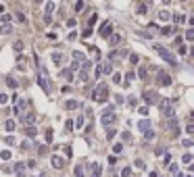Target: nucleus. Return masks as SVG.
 I'll return each instance as SVG.
<instances>
[{
  "mask_svg": "<svg viewBox=\"0 0 194 177\" xmlns=\"http://www.w3.org/2000/svg\"><path fill=\"white\" fill-rule=\"evenodd\" d=\"M8 21H11V15H8V13H2V23L6 25Z\"/></svg>",
  "mask_w": 194,
  "mask_h": 177,
  "instance_id": "37",
  "label": "nucleus"
},
{
  "mask_svg": "<svg viewBox=\"0 0 194 177\" xmlns=\"http://www.w3.org/2000/svg\"><path fill=\"white\" fill-rule=\"evenodd\" d=\"M186 177H192V175H186Z\"/></svg>",
  "mask_w": 194,
  "mask_h": 177,
  "instance_id": "59",
  "label": "nucleus"
},
{
  "mask_svg": "<svg viewBox=\"0 0 194 177\" xmlns=\"http://www.w3.org/2000/svg\"><path fill=\"white\" fill-rule=\"evenodd\" d=\"M92 35V27H88V29H84V38H90Z\"/></svg>",
  "mask_w": 194,
  "mask_h": 177,
  "instance_id": "44",
  "label": "nucleus"
},
{
  "mask_svg": "<svg viewBox=\"0 0 194 177\" xmlns=\"http://www.w3.org/2000/svg\"><path fill=\"white\" fill-rule=\"evenodd\" d=\"M173 21H175V23L180 25V23H184V21H186V17H184V15H178V13H175V15H173Z\"/></svg>",
  "mask_w": 194,
  "mask_h": 177,
  "instance_id": "23",
  "label": "nucleus"
},
{
  "mask_svg": "<svg viewBox=\"0 0 194 177\" xmlns=\"http://www.w3.org/2000/svg\"><path fill=\"white\" fill-rule=\"evenodd\" d=\"M44 8H46V17H50L52 11H54V2H46V6H44Z\"/></svg>",
  "mask_w": 194,
  "mask_h": 177,
  "instance_id": "18",
  "label": "nucleus"
},
{
  "mask_svg": "<svg viewBox=\"0 0 194 177\" xmlns=\"http://www.w3.org/2000/svg\"><path fill=\"white\" fill-rule=\"evenodd\" d=\"M75 177H84V165H77L75 167Z\"/></svg>",
  "mask_w": 194,
  "mask_h": 177,
  "instance_id": "26",
  "label": "nucleus"
},
{
  "mask_svg": "<svg viewBox=\"0 0 194 177\" xmlns=\"http://www.w3.org/2000/svg\"><path fill=\"white\" fill-rule=\"evenodd\" d=\"M178 31V27H163L161 29V35H171V33H175Z\"/></svg>",
  "mask_w": 194,
  "mask_h": 177,
  "instance_id": "15",
  "label": "nucleus"
},
{
  "mask_svg": "<svg viewBox=\"0 0 194 177\" xmlns=\"http://www.w3.org/2000/svg\"><path fill=\"white\" fill-rule=\"evenodd\" d=\"M113 119H115V115H113V109H107L102 113V125H111Z\"/></svg>",
  "mask_w": 194,
  "mask_h": 177,
  "instance_id": "5",
  "label": "nucleus"
},
{
  "mask_svg": "<svg viewBox=\"0 0 194 177\" xmlns=\"http://www.w3.org/2000/svg\"><path fill=\"white\" fill-rule=\"evenodd\" d=\"M138 13H140V15H146V13H148V2H146V4H140V6H138Z\"/></svg>",
  "mask_w": 194,
  "mask_h": 177,
  "instance_id": "24",
  "label": "nucleus"
},
{
  "mask_svg": "<svg viewBox=\"0 0 194 177\" xmlns=\"http://www.w3.org/2000/svg\"><path fill=\"white\" fill-rule=\"evenodd\" d=\"M52 63H54V65H61V54H59V52H54V54H52Z\"/></svg>",
  "mask_w": 194,
  "mask_h": 177,
  "instance_id": "29",
  "label": "nucleus"
},
{
  "mask_svg": "<svg viewBox=\"0 0 194 177\" xmlns=\"http://www.w3.org/2000/svg\"><path fill=\"white\" fill-rule=\"evenodd\" d=\"M11 29H13V27H11V25H8V23H6V25H2V33H8Z\"/></svg>",
  "mask_w": 194,
  "mask_h": 177,
  "instance_id": "45",
  "label": "nucleus"
},
{
  "mask_svg": "<svg viewBox=\"0 0 194 177\" xmlns=\"http://www.w3.org/2000/svg\"><path fill=\"white\" fill-rule=\"evenodd\" d=\"M6 83H8V87H17V85H19V83H17V79H11V77L6 79Z\"/></svg>",
  "mask_w": 194,
  "mask_h": 177,
  "instance_id": "31",
  "label": "nucleus"
},
{
  "mask_svg": "<svg viewBox=\"0 0 194 177\" xmlns=\"http://www.w3.org/2000/svg\"><path fill=\"white\" fill-rule=\"evenodd\" d=\"M38 83H40V87L46 94H50V85H48V79H46V69H42V75H40V79H38Z\"/></svg>",
  "mask_w": 194,
  "mask_h": 177,
  "instance_id": "4",
  "label": "nucleus"
},
{
  "mask_svg": "<svg viewBox=\"0 0 194 177\" xmlns=\"http://www.w3.org/2000/svg\"><path fill=\"white\" fill-rule=\"evenodd\" d=\"M111 33H113V25H111V21H104L102 27H100V35H102V38H109Z\"/></svg>",
  "mask_w": 194,
  "mask_h": 177,
  "instance_id": "6",
  "label": "nucleus"
},
{
  "mask_svg": "<svg viewBox=\"0 0 194 177\" xmlns=\"http://www.w3.org/2000/svg\"><path fill=\"white\" fill-rule=\"evenodd\" d=\"M115 163H117V156H109V165L113 167V165H115Z\"/></svg>",
  "mask_w": 194,
  "mask_h": 177,
  "instance_id": "51",
  "label": "nucleus"
},
{
  "mask_svg": "<svg viewBox=\"0 0 194 177\" xmlns=\"http://www.w3.org/2000/svg\"><path fill=\"white\" fill-rule=\"evenodd\" d=\"M73 58H75V63H82V60H86V54H84V52H79V50H75L73 52Z\"/></svg>",
  "mask_w": 194,
  "mask_h": 177,
  "instance_id": "14",
  "label": "nucleus"
},
{
  "mask_svg": "<svg viewBox=\"0 0 194 177\" xmlns=\"http://www.w3.org/2000/svg\"><path fill=\"white\" fill-rule=\"evenodd\" d=\"M169 13H167V11H159V19H161V21H169Z\"/></svg>",
  "mask_w": 194,
  "mask_h": 177,
  "instance_id": "19",
  "label": "nucleus"
},
{
  "mask_svg": "<svg viewBox=\"0 0 194 177\" xmlns=\"http://www.w3.org/2000/svg\"><path fill=\"white\" fill-rule=\"evenodd\" d=\"M8 102V96L6 94H0V104H6Z\"/></svg>",
  "mask_w": 194,
  "mask_h": 177,
  "instance_id": "41",
  "label": "nucleus"
},
{
  "mask_svg": "<svg viewBox=\"0 0 194 177\" xmlns=\"http://www.w3.org/2000/svg\"><path fill=\"white\" fill-rule=\"evenodd\" d=\"M142 98H144L146 104H157V102H159V96H157V92H152V90L144 92V94H142ZM146 104H144V106H146Z\"/></svg>",
  "mask_w": 194,
  "mask_h": 177,
  "instance_id": "3",
  "label": "nucleus"
},
{
  "mask_svg": "<svg viewBox=\"0 0 194 177\" xmlns=\"http://www.w3.org/2000/svg\"><path fill=\"white\" fill-rule=\"evenodd\" d=\"M186 40H188V42L194 40V29H188V31H186Z\"/></svg>",
  "mask_w": 194,
  "mask_h": 177,
  "instance_id": "32",
  "label": "nucleus"
},
{
  "mask_svg": "<svg viewBox=\"0 0 194 177\" xmlns=\"http://www.w3.org/2000/svg\"><path fill=\"white\" fill-rule=\"evenodd\" d=\"M90 177H100V165L98 163H92V175Z\"/></svg>",
  "mask_w": 194,
  "mask_h": 177,
  "instance_id": "13",
  "label": "nucleus"
},
{
  "mask_svg": "<svg viewBox=\"0 0 194 177\" xmlns=\"http://www.w3.org/2000/svg\"><path fill=\"white\" fill-rule=\"evenodd\" d=\"M182 144H184V146H186V148H190V146H192V140H184V142H182Z\"/></svg>",
  "mask_w": 194,
  "mask_h": 177,
  "instance_id": "55",
  "label": "nucleus"
},
{
  "mask_svg": "<svg viewBox=\"0 0 194 177\" xmlns=\"http://www.w3.org/2000/svg\"><path fill=\"white\" fill-rule=\"evenodd\" d=\"M121 138H123V140H127V142H129V140H131V136H129V134H127V131H123V134H121Z\"/></svg>",
  "mask_w": 194,
  "mask_h": 177,
  "instance_id": "52",
  "label": "nucleus"
},
{
  "mask_svg": "<svg viewBox=\"0 0 194 177\" xmlns=\"http://www.w3.org/2000/svg\"><path fill=\"white\" fill-rule=\"evenodd\" d=\"M113 81H115V83H121V75L115 73V75H113Z\"/></svg>",
  "mask_w": 194,
  "mask_h": 177,
  "instance_id": "46",
  "label": "nucleus"
},
{
  "mask_svg": "<svg viewBox=\"0 0 194 177\" xmlns=\"http://www.w3.org/2000/svg\"><path fill=\"white\" fill-rule=\"evenodd\" d=\"M75 69H79V63H75V60H73V63H71V69H69V71H71V73H73Z\"/></svg>",
  "mask_w": 194,
  "mask_h": 177,
  "instance_id": "48",
  "label": "nucleus"
},
{
  "mask_svg": "<svg viewBox=\"0 0 194 177\" xmlns=\"http://www.w3.org/2000/svg\"><path fill=\"white\" fill-rule=\"evenodd\" d=\"M169 171L171 173H178V165H169Z\"/></svg>",
  "mask_w": 194,
  "mask_h": 177,
  "instance_id": "56",
  "label": "nucleus"
},
{
  "mask_svg": "<svg viewBox=\"0 0 194 177\" xmlns=\"http://www.w3.org/2000/svg\"><path fill=\"white\" fill-rule=\"evenodd\" d=\"M82 123H84V117H77V121H73V125L75 127H82Z\"/></svg>",
  "mask_w": 194,
  "mask_h": 177,
  "instance_id": "40",
  "label": "nucleus"
},
{
  "mask_svg": "<svg viewBox=\"0 0 194 177\" xmlns=\"http://www.w3.org/2000/svg\"><path fill=\"white\" fill-rule=\"evenodd\" d=\"M82 8H84V2H82V0H79V2H75V11H82Z\"/></svg>",
  "mask_w": 194,
  "mask_h": 177,
  "instance_id": "49",
  "label": "nucleus"
},
{
  "mask_svg": "<svg viewBox=\"0 0 194 177\" xmlns=\"http://www.w3.org/2000/svg\"><path fill=\"white\" fill-rule=\"evenodd\" d=\"M144 138H146V140H152V138H155V131H152V129L144 131Z\"/></svg>",
  "mask_w": 194,
  "mask_h": 177,
  "instance_id": "33",
  "label": "nucleus"
},
{
  "mask_svg": "<svg viewBox=\"0 0 194 177\" xmlns=\"http://www.w3.org/2000/svg\"><path fill=\"white\" fill-rule=\"evenodd\" d=\"M15 173H17V177H25V163H17L15 165Z\"/></svg>",
  "mask_w": 194,
  "mask_h": 177,
  "instance_id": "9",
  "label": "nucleus"
},
{
  "mask_svg": "<svg viewBox=\"0 0 194 177\" xmlns=\"http://www.w3.org/2000/svg\"><path fill=\"white\" fill-rule=\"evenodd\" d=\"M59 75H63L65 79H73V73H71V71H69V69H63V71H61Z\"/></svg>",
  "mask_w": 194,
  "mask_h": 177,
  "instance_id": "21",
  "label": "nucleus"
},
{
  "mask_svg": "<svg viewBox=\"0 0 194 177\" xmlns=\"http://www.w3.org/2000/svg\"><path fill=\"white\" fill-rule=\"evenodd\" d=\"M17 21H21V23H25V15H23V13H17Z\"/></svg>",
  "mask_w": 194,
  "mask_h": 177,
  "instance_id": "43",
  "label": "nucleus"
},
{
  "mask_svg": "<svg viewBox=\"0 0 194 177\" xmlns=\"http://www.w3.org/2000/svg\"><path fill=\"white\" fill-rule=\"evenodd\" d=\"M140 77H142V79H146V69H140V73H138Z\"/></svg>",
  "mask_w": 194,
  "mask_h": 177,
  "instance_id": "57",
  "label": "nucleus"
},
{
  "mask_svg": "<svg viewBox=\"0 0 194 177\" xmlns=\"http://www.w3.org/2000/svg\"><path fill=\"white\" fill-rule=\"evenodd\" d=\"M29 148H31V142L25 140V142H23V150H29Z\"/></svg>",
  "mask_w": 194,
  "mask_h": 177,
  "instance_id": "42",
  "label": "nucleus"
},
{
  "mask_svg": "<svg viewBox=\"0 0 194 177\" xmlns=\"http://www.w3.org/2000/svg\"><path fill=\"white\" fill-rule=\"evenodd\" d=\"M129 175H131V169H129V167H125V169L121 171V177H129Z\"/></svg>",
  "mask_w": 194,
  "mask_h": 177,
  "instance_id": "36",
  "label": "nucleus"
},
{
  "mask_svg": "<svg viewBox=\"0 0 194 177\" xmlns=\"http://www.w3.org/2000/svg\"><path fill=\"white\" fill-rule=\"evenodd\" d=\"M23 121H25V123H29V125H31V123L36 121V115H33V113H29V115H25V117H23Z\"/></svg>",
  "mask_w": 194,
  "mask_h": 177,
  "instance_id": "20",
  "label": "nucleus"
},
{
  "mask_svg": "<svg viewBox=\"0 0 194 177\" xmlns=\"http://www.w3.org/2000/svg\"><path fill=\"white\" fill-rule=\"evenodd\" d=\"M4 129H6V131H11V134H13V131H15V121H11V119H8V121L4 123Z\"/></svg>",
  "mask_w": 194,
  "mask_h": 177,
  "instance_id": "17",
  "label": "nucleus"
},
{
  "mask_svg": "<svg viewBox=\"0 0 194 177\" xmlns=\"http://www.w3.org/2000/svg\"><path fill=\"white\" fill-rule=\"evenodd\" d=\"M92 67V63H90V60H86V63L82 65V71H84V73H88V69H90Z\"/></svg>",
  "mask_w": 194,
  "mask_h": 177,
  "instance_id": "35",
  "label": "nucleus"
},
{
  "mask_svg": "<svg viewBox=\"0 0 194 177\" xmlns=\"http://www.w3.org/2000/svg\"><path fill=\"white\" fill-rule=\"evenodd\" d=\"M67 27H75V19H69L67 21Z\"/></svg>",
  "mask_w": 194,
  "mask_h": 177,
  "instance_id": "53",
  "label": "nucleus"
},
{
  "mask_svg": "<svg viewBox=\"0 0 194 177\" xmlns=\"http://www.w3.org/2000/svg\"><path fill=\"white\" fill-rule=\"evenodd\" d=\"M65 109H67V111L77 109V100H67V102H65Z\"/></svg>",
  "mask_w": 194,
  "mask_h": 177,
  "instance_id": "16",
  "label": "nucleus"
},
{
  "mask_svg": "<svg viewBox=\"0 0 194 177\" xmlns=\"http://www.w3.org/2000/svg\"><path fill=\"white\" fill-rule=\"evenodd\" d=\"M138 113H140V115H142V117L146 119V117H148V106H140V109H138Z\"/></svg>",
  "mask_w": 194,
  "mask_h": 177,
  "instance_id": "27",
  "label": "nucleus"
},
{
  "mask_svg": "<svg viewBox=\"0 0 194 177\" xmlns=\"http://www.w3.org/2000/svg\"><path fill=\"white\" fill-rule=\"evenodd\" d=\"M50 161H52V167H54V169H61V167L65 165V161H63V158H61L59 154H54V156L50 158Z\"/></svg>",
  "mask_w": 194,
  "mask_h": 177,
  "instance_id": "8",
  "label": "nucleus"
},
{
  "mask_svg": "<svg viewBox=\"0 0 194 177\" xmlns=\"http://www.w3.org/2000/svg\"><path fill=\"white\" fill-rule=\"evenodd\" d=\"M92 98H94L96 102H107V98H109V87H107V83H100L98 87H96V92H92Z\"/></svg>",
  "mask_w": 194,
  "mask_h": 177,
  "instance_id": "1",
  "label": "nucleus"
},
{
  "mask_svg": "<svg viewBox=\"0 0 194 177\" xmlns=\"http://www.w3.org/2000/svg\"><path fill=\"white\" fill-rule=\"evenodd\" d=\"M121 150H123V146H121V144H115V146H113V152H115V154H119Z\"/></svg>",
  "mask_w": 194,
  "mask_h": 177,
  "instance_id": "38",
  "label": "nucleus"
},
{
  "mask_svg": "<svg viewBox=\"0 0 194 177\" xmlns=\"http://www.w3.org/2000/svg\"><path fill=\"white\" fill-rule=\"evenodd\" d=\"M163 115H165V117H169V119H175V109H173V106H165Z\"/></svg>",
  "mask_w": 194,
  "mask_h": 177,
  "instance_id": "12",
  "label": "nucleus"
},
{
  "mask_svg": "<svg viewBox=\"0 0 194 177\" xmlns=\"http://www.w3.org/2000/svg\"><path fill=\"white\" fill-rule=\"evenodd\" d=\"M157 81H159V85H171V75L169 73H159Z\"/></svg>",
  "mask_w": 194,
  "mask_h": 177,
  "instance_id": "7",
  "label": "nucleus"
},
{
  "mask_svg": "<svg viewBox=\"0 0 194 177\" xmlns=\"http://www.w3.org/2000/svg\"><path fill=\"white\" fill-rule=\"evenodd\" d=\"M79 81H88V73H84V71H79Z\"/></svg>",
  "mask_w": 194,
  "mask_h": 177,
  "instance_id": "39",
  "label": "nucleus"
},
{
  "mask_svg": "<svg viewBox=\"0 0 194 177\" xmlns=\"http://www.w3.org/2000/svg\"><path fill=\"white\" fill-rule=\"evenodd\" d=\"M182 163H184V165H190V163H192V154H184Z\"/></svg>",
  "mask_w": 194,
  "mask_h": 177,
  "instance_id": "30",
  "label": "nucleus"
},
{
  "mask_svg": "<svg viewBox=\"0 0 194 177\" xmlns=\"http://www.w3.org/2000/svg\"><path fill=\"white\" fill-rule=\"evenodd\" d=\"M119 42H121V35L119 33H111L109 35V44H111V46H117Z\"/></svg>",
  "mask_w": 194,
  "mask_h": 177,
  "instance_id": "11",
  "label": "nucleus"
},
{
  "mask_svg": "<svg viewBox=\"0 0 194 177\" xmlns=\"http://www.w3.org/2000/svg\"><path fill=\"white\" fill-rule=\"evenodd\" d=\"M4 142H6V144H15V138H13V136H8Z\"/></svg>",
  "mask_w": 194,
  "mask_h": 177,
  "instance_id": "54",
  "label": "nucleus"
},
{
  "mask_svg": "<svg viewBox=\"0 0 194 177\" xmlns=\"http://www.w3.org/2000/svg\"><path fill=\"white\" fill-rule=\"evenodd\" d=\"M175 125H178V121H175V119H169V129H175Z\"/></svg>",
  "mask_w": 194,
  "mask_h": 177,
  "instance_id": "47",
  "label": "nucleus"
},
{
  "mask_svg": "<svg viewBox=\"0 0 194 177\" xmlns=\"http://www.w3.org/2000/svg\"><path fill=\"white\" fill-rule=\"evenodd\" d=\"M129 63H134V65H138V63H140V58H138V54H129Z\"/></svg>",
  "mask_w": 194,
  "mask_h": 177,
  "instance_id": "34",
  "label": "nucleus"
},
{
  "mask_svg": "<svg viewBox=\"0 0 194 177\" xmlns=\"http://www.w3.org/2000/svg\"><path fill=\"white\" fill-rule=\"evenodd\" d=\"M175 177H186V175H182V173H180V171H178V173H175Z\"/></svg>",
  "mask_w": 194,
  "mask_h": 177,
  "instance_id": "58",
  "label": "nucleus"
},
{
  "mask_svg": "<svg viewBox=\"0 0 194 177\" xmlns=\"http://www.w3.org/2000/svg\"><path fill=\"white\" fill-rule=\"evenodd\" d=\"M138 129L142 131V134H144V131H148V129H150V121H148V119H142V121L138 123Z\"/></svg>",
  "mask_w": 194,
  "mask_h": 177,
  "instance_id": "10",
  "label": "nucleus"
},
{
  "mask_svg": "<svg viewBox=\"0 0 194 177\" xmlns=\"http://www.w3.org/2000/svg\"><path fill=\"white\" fill-rule=\"evenodd\" d=\"M152 48H155V50L159 52V54H161V56L167 60V63H171V65H175V63H178V60H175V56H173V54H171V52L167 50L165 46H161V44H152Z\"/></svg>",
  "mask_w": 194,
  "mask_h": 177,
  "instance_id": "2",
  "label": "nucleus"
},
{
  "mask_svg": "<svg viewBox=\"0 0 194 177\" xmlns=\"http://www.w3.org/2000/svg\"><path fill=\"white\" fill-rule=\"evenodd\" d=\"M0 158H2V161H11V150H2V152H0Z\"/></svg>",
  "mask_w": 194,
  "mask_h": 177,
  "instance_id": "22",
  "label": "nucleus"
},
{
  "mask_svg": "<svg viewBox=\"0 0 194 177\" xmlns=\"http://www.w3.org/2000/svg\"><path fill=\"white\" fill-rule=\"evenodd\" d=\"M25 131H27V136H29V138H33V136H36V134H38V129H36V127H33V125H29V127H27V129H25Z\"/></svg>",
  "mask_w": 194,
  "mask_h": 177,
  "instance_id": "25",
  "label": "nucleus"
},
{
  "mask_svg": "<svg viewBox=\"0 0 194 177\" xmlns=\"http://www.w3.org/2000/svg\"><path fill=\"white\" fill-rule=\"evenodd\" d=\"M13 48H15V52H21V50H23V42H15Z\"/></svg>",
  "mask_w": 194,
  "mask_h": 177,
  "instance_id": "28",
  "label": "nucleus"
},
{
  "mask_svg": "<svg viewBox=\"0 0 194 177\" xmlns=\"http://www.w3.org/2000/svg\"><path fill=\"white\" fill-rule=\"evenodd\" d=\"M107 136H109V140H111V138H115V136H117V131H115V129H109V134H107Z\"/></svg>",
  "mask_w": 194,
  "mask_h": 177,
  "instance_id": "50",
  "label": "nucleus"
}]
</instances>
